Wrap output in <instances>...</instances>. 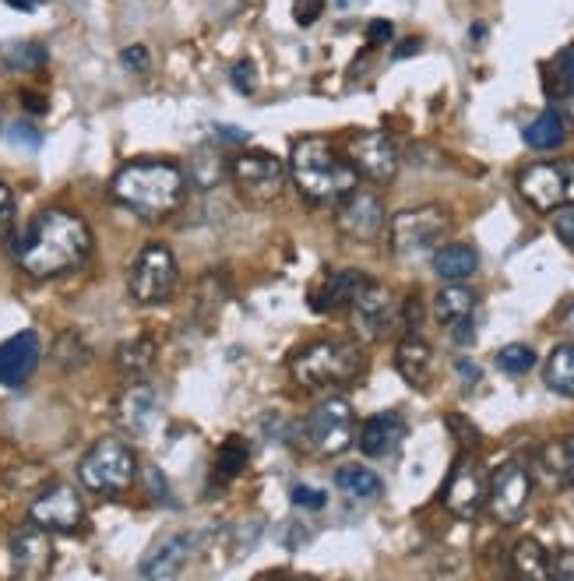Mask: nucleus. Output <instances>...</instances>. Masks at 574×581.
I'll list each match as a JSON object with an SVG mask.
<instances>
[{
  "label": "nucleus",
  "mask_w": 574,
  "mask_h": 581,
  "mask_svg": "<svg viewBox=\"0 0 574 581\" xmlns=\"http://www.w3.org/2000/svg\"><path fill=\"white\" fill-rule=\"evenodd\" d=\"M92 250V233L81 215L68 208H47L36 215V223L14 240V257L21 272L32 278H53L78 268Z\"/></svg>",
  "instance_id": "obj_1"
},
{
  "label": "nucleus",
  "mask_w": 574,
  "mask_h": 581,
  "mask_svg": "<svg viewBox=\"0 0 574 581\" xmlns=\"http://www.w3.org/2000/svg\"><path fill=\"white\" fill-rule=\"evenodd\" d=\"M117 205L141 215V219H166L169 211L184 205L187 177L184 169L162 159H141L127 163L110 184Z\"/></svg>",
  "instance_id": "obj_2"
},
{
  "label": "nucleus",
  "mask_w": 574,
  "mask_h": 581,
  "mask_svg": "<svg viewBox=\"0 0 574 581\" xmlns=\"http://www.w3.org/2000/svg\"><path fill=\"white\" fill-rule=\"evenodd\" d=\"M289 177L314 205H338L356 190V169L325 138H300L289 152Z\"/></svg>",
  "instance_id": "obj_3"
},
{
  "label": "nucleus",
  "mask_w": 574,
  "mask_h": 581,
  "mask_svg": "<svg viewBox=\"0 0 574 581\" xmlns=\"http://www.w3.org/2000/svg\"><path fill=\"white\" fill-rule=\"evenodd\" d=\"M289 371L307 392H325V387H343L364 374V353H359L356 342L325 338L296 353Z\"/></svg>",
  "instance_id": "obj_4"
},
{
  "label": "nucleus",
  "mask_w": 574,
  "mask_h": 581,
  "mask_svg": "<svg viewBox=\"0 0 574 581\" xmlns=\"http://www.w3.org/2000/svg\"><path fill=\"white\" fill-rule=\"evenodd\" d=\"M138 476V455L131 444H123L117 437L96 441L78 462V480L85 490L102 493V498H120V493L131 490Z\"/></svg>",
  "instance_id": "obj_5"
},
{
  "label": "nucleus",
  "mask_w": 574,
  "mask_h": 581,
  "mask_svg": "<svg viewBox=\"0 0 574 581\" xmlns=\"http://www.w3.org/2000/svg\"><path fill=\"white\" fill-rule=\"evenodd\" d=\"M452 233V215L441 205H423L398 211L388 229V247L395 257H419L437 250Z\"/></svg>",
  "instance_id": "obj_6"
},
{
  "label": "nucleus",
  "mask_w": 574,
  "mask_h": 581,
  "mask_svg": "<svg viewBox=\"0 0 574 581\" xmlns=\"http://www.w3.org/2000/svg\"><path fill=\"white\" fill-rule=\"evenodd\" d=\"M356 441V413L346 398H325L304 420V447L321 459H335Z\"/></svg>",
  "instance_id": "obj_7"
},
{
  "label": "nucleus",
  "mask_w": 574,
  "mask_h": 581,
  "mask_svg": "<svg viewBox=\"0 0 574 581\" xmlns=\"http://www.w3.org/2000/svg\"><path fill=\"white\" fill-rule=\"evenodd\" d=\"M518 194L536 211H546V215L564 205H574V156L525 166L518 177Z\"/></svg>",
  "instance_id": "obj_8"
},
{
  "label": "nucleus",
  "mask_w": 574,
  "mask_h": 581,
  "mask_svg": "<svg viewBox=\"0 0 574 581\" xmlns=\"http://www.w3.org/2000/svg\"><path fill=\"white\" fill-rule=\"evenodd\" d=\"M177 272L180 268H177L174 250L162 244H145L131 265L127 286H131V296L141 307H156V304H166L169 293L177 289Z\"/></svg>",
  "instance_id": "obj_9"
},
{
  "label": "nucleus",
  "mask_w": 574,
  "mask_h": 581,
  "mask_svg": "<svg viewBox=\"0 0 574 581\" xmlns=\"http://www.w3.org/2000/svg\"><path fill=\"white\" fill-rule=\"evenodd\" d=\"M349 311H353V328L364 342H385L398 325V304L392 289L374 283V278H367V283L359 286Z\"/></svg>",
  "instance_id": "obj_10"
},
{
  "label": "nucleus",
  "mask_w": 574,
  "mask_h": 581,
  "mask_svg": "<svg viewBox=\"0 0 574 581\" xmlns=\"http://www.w3.org/2000/svg\"><path fill=\"white\" fill-rule=\"evenodd\" d=\"M229 177L250 201H275L286 187V166L271 152L254 148V152H240L229 163Z\"/></svg>",
  "instance_id": "obj_11"
},
{
  "label": "nucleus",
  "mask_w": 574,
  "mask_h": 581,
  "mask_svg": "<svg viewBox=\"0 0 574 581\" xmlns=\"http://www.w3.org/2000/svg\"><path fill=\"white\" fill-rule=\"evenodd\" d=\"M528 498H533V472L522 462H504L486 486V508L501 525H515L528 508Z\"/></svg>",
  "instance_id": "obj_12"
},
{
  "label": "nucleus",
  "mask_w": 574,
  "mask_h": 581,
  "mask_svg": "<svg viewBox=\"0 0 574 581\" xmlns=\"http://www.w3.org/2000/svg\"><path fill=\"white\" fill-rule=\"evenodd\" d=\"M486 469L476 455H462L452 469L448 483H444V508H448L455 519H476V514L486 508Z\"/></svg>",
  "instance_id": "obj_13"
},
{
  "label": "nucleus",
  "mask_w": 574,
  "mask_h": 581,
  "mask_svg": "<svg viewBox=\"0 0 574 581\" xmlns=\"http://www.w3.org/2000/svg\"><path fill=\"white\" fill-rule=\"evenodd\" d=\"M29 519L39 529H47V532L71 535V532H78L85 525V501L78 498V490L71 483H50L32 501Z\"/></svg>",
  "instance_id": "obj_14"
},
{
  "label": "nucleus",
  "mask_w": 574,
  "mask_h": 581,
  "mask_svg": "<svg viewBox=\"0 0 574 581\" xmlns=\"http://www.w3.org/2000/svg\"><path fill=\"white\" fill-rule=\"evenodd\" d=\"M388 223V211H385V201L377 198L374 190H349L343 201H338L335 208V226L343 236H349V240H377L380 229H385Z\"/></svg>",
  "instance_id": "obj_15"
},
{
  "label": "nucleus",
  "mask_w": 574,
  "mask_h": 581,
  "mask_svg": "<svg viewBox=\"0 0 574 581\" xmlns=\"http://www.w3.org/2000/svg\"><path fill=\"white\" fill-rule=\"evenodd\" d=\"M349 163L359 177L374 184H392L398 174V148L385 131H359L349 138Z\"/></svg>",
  "instance_id": "obj_16"
},
{
  "label": "nucleus",
  "mask_w": 574,
  "mask_h": 581,
  "mask_svg": "<svg viewBox=\"0 0 574 581\" xmlns=\"http://www.w3.org/2000/svg\"><path fill=\"white\" fill-rule=\"evenodd\" d=\"M53 568V540L47 529H39L32 519L18 525L11 535V571L26 581L47 578Z\"/></svg>",
  "instance_id": "obj_17"
},
{
  "label": "nucleus",
  "mask_w": 574,
  "mask_h": 581,
  "mask_svg": "<svg viewBox=\"0 0 574 581\" xmlns=\"http://www.w3.org/2000/svg\"><path fill=\"white\" fill-rule=\"evenodd\" d=\"M406 434H409L406 416H402L398 408H388V413H377L359 426L356 444L367 459H388L398 451V444L406 441Z\"/></svg>",
  "instance_id": "obj_18"
},
{
  "label": "nucleus",
  "mask_w": 574,
  "mask_h": 581,
  "mask_svg": "<svg viewBox=\"0 0 574 581\" xmlns=\"http://www.w3.org/2000/svg\"><path fill=\"white\" fill-rule=\"evenodd\" d=\"M39 356H42V346L36 332H18L14 338L0 342V384L8 387L26 384L39 367Z\"/></svg>",
  "instance_id": "obj_19"
},
{
  "label": "nucleus",
  "mask_w": 574,
  "mask_h": 581,
  "mask_svg": "<svg viewBox=\"0 0 574 581\" xmlns=\"http://www.w3.org/2000/svg\"><path fill=\"white\" fill-rule=\"evenodd\" d=\"M195 553V535L177 532V535H166L162 543H156L148 550V557L141 561V578H152V581H166V578H177L184 571V564L190 561Z\"/></svg>",
  "instance_id": "obj_20"
},
{
  "label": "nucleus",
  "mask_w": 574,
  "mask_h": 581,
  "mask_svg": "<svg viewBox=\"0 0 574 581\" xmlns=\"http://www.w3.org/2000/svg\"><path fill=\"white\" fill-rule=\"evenodd\" d=\"M156 416H159L156 387L145 384V381L127 384V392L117 402V420H120V426L127 430V434H145V430L156 423Z\"/></svg>",
  "instance_id": "obj_21"
},
{
  "label": "nucleus",
  "mask_w": 574,
  "mask_h": 581,
  "mask_svg": "<svg viewBox=\"0 0 574 581\" xmlns=\"http://www.w3.org/2000/svg\"><path fill=\"white\" fill-rule=\"evenodd\" d=\"M364 283H367V275L359 272V268H338V272H328V275L321 278V286L314 289V311L331 314V311L349 307L353 299H356V293H359V286H364Z\"/></svg>",
  "instance_id": "obj_22"
},
{
  "label": "nucleus",
  "mask_w": 574,
  "mask_h": 581,
  "mask_svg": "<svg viewBox=\"0 0 574 581\" xmlns=\"http://www.w3.org/2000/svg\"><path fill=\"white\" fill-rule=\"evenodd\" d=\"M395 367H398L402 381L423 392V387H430V381H434V349L416 335L402 338L398 353H395Z\"/></svg>",
  "instance_id": "obj_23"
},
{
  "label": "nucleus",
  "mask_w": 574,
  "mask_h": 581,
  "mask_svg": "<svg viewBox=\"0 0 574 581\" xmlns=\"http://www.w3.org/2000/svg\"><path fill=\"white\" fill-rule=\"evenodd\" d=\"M479 268V254L473 244H444L434 250V272L444 283H465Z\"/></svg>",
  "instance_id": "obj_24"
},
{
  "label": "nucleus",
  "mask_w": 574,
  "mask_h": 581,
  "mask_svg": "<svg viewBox=\"0 0 574 581\" xmlns=\"http://www.w3.org/2000/svg\"><path fill=\"white\" fill-rule=\"evenodd\" d=\"M476 304H479L476 289L462 286V283H448L434 296V317L441 321L444 328H452V325H458V321L473 317Z\"/></svg>",
  "instance_id": "obj_25"
},
{
  "label": "nucleus",
  "mask_w": 574,
  "mask_h": 581,
  "mask_svg": "<svg viewBox=\"0 0 574 581\" xmlns=\"http://www.w3.org/2000/svg\"><path fill=\"white\" fill-rule=\"evenodd\" d=\"M522 138L528 148H536V152H554V148H561L567 138V124L557 110H543L536 120L525 124Z\"/></svg>",
  "instance_id": "obj_26"
},
{
  "label": "nucleus",
  "mask_w": 574,
  "mask_h": 581,
  "mask_svg": "<svg viewBox=\"0 0 574 581\" xmlns=\"http://www.w3.org/2000/svg\"><path fill=\"white\" fill-rule=\"evenodd\" d=\"M543 381H546L550 392L574 398V342H564V346H557L546 356Z\"/></svg>",
  "instance_id": "obj_27"
},
{
  "label": "nucleus",
  "mask_w": 574,
  "mask_h": 581,
  "mask_svg": "<svg viewBox=\"0 0 574 581\" xmlns=\"http://www.w3.org/2000/svg\"><path fill=\"white\" fill-rule=\"evenodd\" d=\"M335 486L356 501H377L380 493H385V483H380L377 472L364 469V465H343L335 472Z\"/></svg>",
  "instance_id": "obj_28"
},
{
  "label": "nucleus",
  "mask_w": 574,
  "mask_h": 581,
  "mask_svg": "<svg viewBox=\"0 0 574 581\" xmlns=\"http://www.w3.org/2000/svg\"><path fill=\"white\" fill-rule=\"evenodd\" d=\"M117 367L123 377L141 381L148 371L156 367V342L152 338H131L117 349Z\"/></svg>",
  "instance_id": "obj_29"
},
{
  "label": "nucleus",
  "mask_w": 574,
  "mask_h": 581,
  "mask_svg": "<svg viewBox=\"0 0 574 581\" xmlns=\"http://www.w3.org/2000/svg\"><path fill=\"white\" fill-rule=\"evenodd\" d=\"M512 564L522 578H533V581H546L550 578V553L543 550L540 540L525 535V540L515 543L512 550Z\"/></svg>",
  "instance_id": "obj_30"
},
{
  "label": "nucleus",
  "mask_w": 574,
  "mask_h": 581,
  "mask_svg": "<svg viewBox=\"0 0 574 581\" xmlns=\"http://www.w3.org/2000/svg\"><path fill=\"white\" fill-rule=\"evenodd\" d=\"M222 177H226V163H222V156H219L211 145L198 148V156L190 159V180H195L198 187H216Z\"/></svg>",
  "instance_id": "obj_31"
},
{
  "label": "nucleus",
  "mask_w": 574,
  "mask_h": 581,
  "mask_svg": "<svg viewBox=\"0 0 574 581\" xmlns=\"http://www.w3.org/2000/svg\"><path fill=\"white\" fill-rule=\"evenodd\" d=\"M250 459V447L244 437H226L222 447H219V455H216V469H219V476L222 480H232V476H240L244 465Z\"/></svg>",
  "instance_id": "obj_32"
},
{
  "label": "nucleus",
  "mask_w": 574,
  "mask_h": 581,
  "mask_svg": "<svg viewBox=\"0 0 574 581\" xmlns=\"http://www.w3.org/2000/svg\"><path fill=\"white\" fill-rule=\"evenodd\" d=\"M536 476L546 486H564V447H561V441L546 444L536 455Z\"/></svg>",
  "instance_id": "obj_33"
},
{
  "label": "nucleus",
  "mask_w": 574,
  "mask_h": 581,
  "mask_svg": "<svg viewBox=\"0 0 574 581\" xmlns=\"http://www.w3.org/2000/svg\"><path fill=\"white\" fill-rule=\"evenodd\" d=\"M497 367L504 371V374H515V377H522V374H528L536 367V353L525 346V342H512V346H504L501 353H497Z\"/></svg>",
  "instance_id": "obj_34"
},
{
  "label": "nucleus",
  "mask_w": 574,
  "mask_h": 581,
  "mask_svg": "<svg viewBox=\"0 0 574 581\" xmlns=\"http://www.w3.org/2000/svg\"><path fill=\"white\" fill-rule=\"evenodd\" d=\"M8 63L11 68H39V63H47V47H39V42H18V47L8 50Z\"/></svg>",
  "instance_id": "obj_35"
},
{
  "label": "nucleus",
  "mask_w": 574,
  "mask_h": 581,
  "mask_svg": "<svg viewBox=\"0 0 574 581\" xmlns=\"http://www.w3.org/2000/svg\"><path fill=\"white\" fill-rule=\"evenodd\" d=\"M120 63L131 75H145L148 68H152V57H148V47H141V42H135V47H127L120 53Z\"/></svg>",
  "instance_id": "obj_36"
},
{
  "label": "nucleus",
  "mask_w": 574,
  "mask_h": 581,
  "mask_svg": "<svg viewBox=\"0 0 574 581\" xmlns=\"http://www.w3.org/2000/svg\"><path fill=\"white\" fill-rule=\"evenodd\" d=\"M293 504L296 508H310V511H321L328 504V493L317 490V486H293Z\"/></svg>",
  "instance_id": "obj_37"
},
{
  "label": "nucleus",
  "mask_w": 574,
  "mask_h": 581,
  "mask_svg": "<svg viewBox=\"0 0 574 581\" xmlns=\"http://www.w3.org/2000/svg\"><path fill=\"white\" fill-rule=\"evenodd\" d=\"M325 11V0H293V18H296V26H314L317 18H321Z\"/></svg>",
  "instance_id": "obj_38"
},
{
  "label": "nucleus",
  "mask_w": 574,
  "mask_h": 581,
  "mask_svg": "<svg viewBox=\"0 0 574 581\" xmlns=\"http://www.w3.org/2000/svg\"><path fill=\"white\" fill-rule=\"evenodd\" d=\"M554 226H557V236L574 250V205H564L554 211Z\"/></svg>",
  "instance_id": "obj_39"
},
{
  "label": "nucleus",
  "mask_w": 574,
  "mask_h": 581,
  "mask_svg": "<svg viewBox=\"0 0 574 581\" xmlns=\"http://www.w3.org/2000/svg\"><path fill=\"white\" fill-rule=\"evenodd\" d=\"M550 578L574 581V550H561L557 557H550Z\"/></svg>",
  "instance_id": "obj_40"
},
{
  "label": "nucleus",
  "mask_w": 574,
  "mask_h": 581,
  "mask_svg": "<svg viewBox=\"0 0 574 581\" xmlns=\"http://www.w3.org/2000/svg\"><path fill=\"white\" fill-rule=\"evenodd\" d=\"M232 89L250 96L254 92V63L250 60H240L237 68H232Z\"/></svg>",
  "instance_id": "obj_41"
},
{
  "label": "nucleus",
  "mask_w": 574,
  "mask_h": 581,
  "mask_svg": "<svg viewBox=\"0 0 574 581\" xmlns=\"http://www.w3.org/2000/svg\"><path fill=\"white\" fill-rule=\"evenodd\" d=\"M395 36V29H392V21H385V18H374L370 26H367V47H385V42Z\"/></svg>",
  "instance_id": "obj_42"
},
{
  "label": "nucleus",
  "mask_w": 574,
  "mask_h": 581,
  "mask_svg": "<svg viewBox=\"0 0 574 581\" xmlns=\"http://www.w3.org/2000/svg\"><path fill=\"white\" fill-rule=\"evenodd\" d=\"M14 223V190L0 180V226H11Z\"/></svg>",
  "instance_id": "obj_43"
},
{
  "label": "nucleus",
  "mask_w": 574,
  "mask_h": 581,
  "mask_svg": "<svg viewBox=\"0 0 574 581\" xmlns=\"http://www.w3.org/2000/svg\"><path fill=\"white\" fill-rule=\"evenodd\" d=\"M452 338L458 342V346H473V342H476L473 317H465V321H458V325H452Z\"/></svg>",
  "instance_id": "obj_44"
},
{
  "label": "nucleus",
  "mask_w": 574,
  "mask_h": 581,
  "mask_svg": "<svg viewBox=\"0 0 574 581\" xmlns=\"http://www.w3.org/2000/svg\"><path fill=\"white\" fill-rule=\"evenodd\" d=\"M11 141H21V145L36 148L39 145V131H36V127H29V124H14L11 127Z\"/></svg>",
  "instance_id": "obj_45"
},
{
  "label": "nucleus",
  "mask_w": 574,
  "mask_h": 581,
  "mask_svg": "<svg viewBox=\"0 0 574 581\" xmlns=\"http://www.w3.org/2000/svg\"><path fill=\"white\" fill-rule=\"evenodd\" d=\"M561 447H564V483L574 490V437H564Z\"/></svg>",
  "instance_id": "obj_46"
},
{
  "label": "nucleus",
  "mask_w": 574,
  "mask_h": 581,
  "mask_svg": "<svg viewBox=\"0 0 574 581\" xmlns=\"http://www.w3.org/2000/svg\"><path fill=\"white\" fill-rule=\"evenodd\" d=\"M557 71L564 81H574V47H567L561 57H557Z\"/></svg>",
  "instance_id": "obj_47"
},
{
  "label": "nucleus",
  "mask_w": 574,
  "mask_h": 581,
  "mask_svg": "<svg viewBox=\"0 0 574 581\" xmlns=\"http://www.w3.org/2000/svg\"><path fill=\"white\" fill-rule=\"evenodd\" d=\"M21 99H26V110H29V114H47V99H42V96L21 92Z\"/></svg>",
  "instance_id": "obj_48"
},
{
  "label": "nucleus",
  "mask_w": 574,
  "mask_h": 581,
  "mask_svg": "<svg viewBox=\"0 0 574 581\" xmlns=\"http://www.w3.org/2000/svg\"><path fill=\"white\" fill-rule=\"evenodd\" d=\"M557 114L564 117V124L574 127V96H564V99L557 102Z\"/></svg>",
  "instance_id": "obj_49"
},
{
  "label": "nucleus",
  "mask_w": 574,
  "mask_h": 581,
  "mask_svg": "<svg viewBox=\"0 0 574 581\" xmlns=\"http://www.w3.org/2000/svg\"><path fill=\"white\" fill-rule=\"evenodd\" d=\"M216 138H222V141H247V131H237V127H216Z\"/></svg>",
  "instance_id": "obj_50"
},
{
  "label": "nucleus",
  "mask_w": 574,
  "mask_h": 581,
  "mask_svg": "<svg viewBox=\"0 0 574 581\" xmlns=\"http://www.w3.org/2000/svg\"><path fill=\"white\" fill-rule=\"evenodd\" d=\"M416 50H419V39H406V42H402L398 57H409V53H416Z\"/></svg>",
  "instance_id": "obj_51"
},
{
  "label": "nucleus",
  "mask_w": 574,
  "mask_h": 581,
  "mask_svg": "<svg viewBox=\"0 0 574 581\" xmlns=\"http://www.w3.org/2000/svg\"><path fill=\"white\" fill-rule=\"evenodd\" d=\"M8 4H11V8H21V11H32V8L39 4V0H8Z\"/></svg>",
  "instance_id": "obj_52"
},
{
  "label": "nucleus",
  "mask_w": 574,
  "mask_h": 581,
  "mask_svg": "<svg viewBox=\"0 0 574 581\" xmlns=\"http://www.w3.org/2000/svg\"><path fill=\"white\" fill-rule=\"evenodd\" d=\"M564 328L574 332V304H567V311H564Z\"/></svg>",
  "instance_id": "obj_53"
},
{
  "label": "nucleus",
  "mask_w": 574,
  "mask_h": 581,
  "mask_svg": "<svg viewBox=\"0 0 574 581\" xmlns=\"http://www.w3.org/2000/svg\"><path fill=\"white\" fill-rule=\"evenodd\" d=\"M571 85H574V81H571Z\"/></svg>",
  "instance_id": "obj_54"
}]
</instances>
